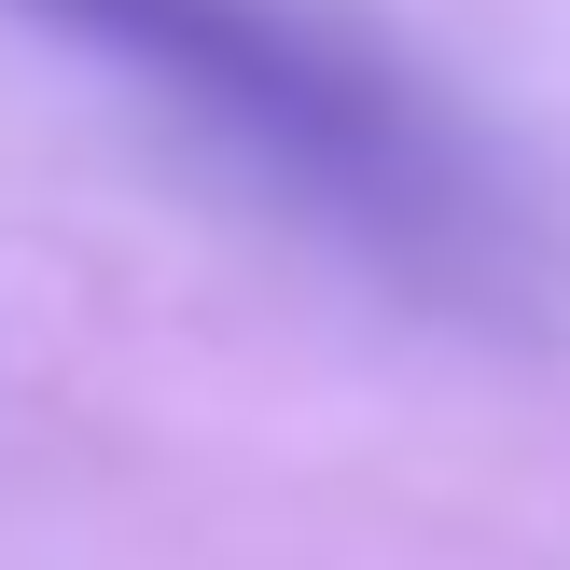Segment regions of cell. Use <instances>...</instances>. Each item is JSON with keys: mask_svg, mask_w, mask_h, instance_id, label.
I'll return each mask as SVG.
<instances>
[{"mask_svg": "<svg viewBox=\"0 0 570 570\" xmlns=\"http://www.w3.org/2000/svg\"><path fill=\"white\" fill-rule=\"evenodd\" d=\"M42 42L98 56L111 83L195 126L250 195L334 237L348 265L404 278L432 306H529L543 237L529 195L488 167V139L321 0H0Z\"/></svg>", "mask_w": 570, "mask_h": 570, "instance_id": "6da1fadb", "label": "cell"}]
</instances>
